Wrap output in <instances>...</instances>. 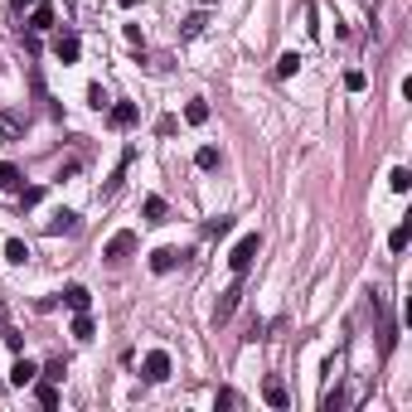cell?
Masks as SVG:
<instances>
[{
	"instance_id": "7402d4cb",
	"label": "cell",
	"mask_w": 412,
	"mask_h": 412,
	"mask_svg": "<svg viewBox=\"0 0 412 412\" xmlns=\"http://www.w3.org/2000/svg\"><path fill=\"white\" fill-rule=\"evenodd\" d=\"M15 185H20V170L10 161H0V190H15Z\"/></svg>"
},
{
	"instance_id": "4316f807",
	"label": "cell",
	"mask_w": 412,
	"mask_h": 412,
	"mask_svg": "<svg viewBox=\"0 0 412 412\" xmlns=\"http://www.w3.org/2000/svg\"><path fill=\"white\" fill-rule=\"evenodd\" d=\"M87 107H107V92H102V82H92V87H87Z\"/></svg>"
},
{
	"instance_id": "e0dca14e",
	"label": "cell",
	"mask_w": 412,
	"mask_h": 412,
	"mask_svg": "<svg viewBox=\"0 0 412 412\" xmlns=\"http://www.w3.org/2000/svg\"><path fill=\"white\" fill-rule=\"evenodd\" d=\"M408 243H412V223H398V228L388 233V247H393V252H403Z\"/></svg>"
},
{
	"instance_id": "44dd1931",
	"label": "cell",
	"mask_w": 412,
	"mask_h": 412,
	"mask_svg": "<svg viewBox=\"0 0 412 412\" xmlns=\"http://www.w3.org/2000/svg\"><path fill=\"white\" fill-rule=\"evenodd\" d=\"M0 340H5V345H10L15 354H25V340H20V330H10L5 320H0Z\"/></svg>"
},
{
	"instance_id": "1f68e13d",
	"label": "cell",
	"mask_w": 412,
	"mask_h": 412,
	"mask_svg": "<svg viewBox=\"0 0 412 412\" xmlns=\"http://www.w3.org/2000/svg\"><path fill=\"white\" fill-rule=\"evenodd\" d=\"M44 379H54V384L63 379V359H49V364H44Z\"/></svg>"
},
{
	"instance_id": "cb8c5ba5",
	"label": "cell",
	"mask_w": 412,
	"mask_h": 412,
	"mask_svg": "<svg viewBox=\"0 0 412 412\" xmlns=\"http://www.w3.org/2000/svg\"><path fill=\"white\" fill-rule=\"evenodd\" d=\"M5 257H10V262H29V247L20 243V238H10V243H5Z\"/></svg>"
},
{
	"instance_id": "f1b7e54d",
	"label": "cell",
	"mask_w": 412,
	"mask_h": 412,
	"mask_svg": "<svg viewBox=\"0 0 412 412\" xmlns=\"http://www.w3.org/2000/svg\"><path fill=\"white\" fill-rule=\"evenodd\" d=\"M214 403H219V408H243V398H238L233 388H219V398H214Z\"/></svg>"
},
{
	"instance_id": "ac0fdd59",
	"label": "cell",
	"mask_w": 412,
	"mask_h": 412,
	"mask_svg": "<svg viewBox=\"0 0 412 412\" xmlns=\"http://www.w3.org/2000/svg\"><path fill=\"white\" fill-rule=\"evenodd\" d=\"M73 340H92V315L87 310H73Z\"/></svg>"
},
{
	"instance_id": "83f0119b",
	"label": "cell",
	"mask_w": 412,
	"mask_h": 412,
	"mask_svg": "<svg viewBox=\"0 0 412 412\" xmlns=\"http://www.w3.org/2000/svg\"><path fill=\"white\" fill-rule=\"evenodd\" d=\"M204 25H209V15H190V20H185V39H194V34H204Z\"/></svg>"
},
{
	"instance_id": "d6a6232c",
	"label": "cell",
	"mask_w": 412,
	"mask_h": 412,
	"mask_svg": "<svg viewBox=\"0 0 412 412\" xmlns=\"http://www.w3.org/2000/svg\"><path fill=\"white\" fill-rule=\"evenodd\" d=\"M116 5H121V10H131V5H136V0H116Z\"/></svg>"
},
{
	"instance_id": "277c9868",
	"label": "cell",
	"mask_w": 412,
	"mask_h": 412,
	"mask_svg": "<svg viewBox=\"0 0 412 412\" xmlns=\"http://www.w3.org/2000/svg\"><path fill=\"white\" fill-rule=\"evenodd\" d=\"M238 301H243V276H238V281H233V286L219 296V305H214V325H223V320L238 310Z\"/></svg>"
},
{
	"instance_id": "9a60e30c",
	"label": "cell",
	"mask_w": 412,
	"mask_h": 412,
	"mask_svg": "<svg viewBox=\"0 0 412 412\" xmlns=\"http://www.w3.org/2000/svg\"><path fill=\"white\" fill-rule=\"evenodd\" d=\"M141 214H146V223H165V199H161V194H151V199L141 204Z\"/></svg>"
},
{
	"instance_id": "7a4b0ae2",
	"label": "cell",
	"mask_w": 412,
	"mask_h": 412,
	"mask_svg": "<svg viewBox=\"0 0 412 412\" xmlns=\"http://www.w3.org/2000/svg\"><path fill=\"white\" fill-rule=\"evenodd\" d=\"M131 252H136V233H131V228L112 233V238H107V247H102V257H107V262H126Z\"/></svg>"
},
{
	"instance_id": "5bb4252c",
	"label": "cell",
	"mask_w": 412,
	"mask_h": 412,
	"mask_svg": "<svg viewBox=\"0 0 412 412\" xmlns=\"http://www.w3.org/2000/svg\"><path fill=\"white\" fill-rule=\"evenodd\" d=\"M185 121H190V126H204V121H209V102H204V97L185 102Z\"/></svg>"
},
{
	"instance_id": "d6986e66",
	"label": "cell",
	"mask_w": 412,
	"mask_h": 412,
	"mask_svg": "<svg viewBox=\"0 0 412 412\" xmlns=\"http://www.w3.org/2000/svg\"><path fill=\"white\" fill-rule=\"evenodd\" d=\"M388 185H393V194H408L412 190V170H403V165H398V170L388 175Z\"/></svg>"
},
{
	"instance_id": "2e32d148",
	"label": "cell",
	"mask_w": 412,
	"mask_h": 412,
	"mask_svg": "<svg viewBox=\"0 0 412 412\" xmlns=\"http://www.w3.org/2000/svg\"><path fill=\"white\" fill-rule=\"evenodd\" d=\"M296 68H301V54H296V49L276 58V78H296Z\"/></svg>"
},
{
	"instance_id": "30bf717a",
	"label": "cell",
	"mask_w": 412,
	"mask_h": 412,
	"mask_svg": "<svg viewBox=\"0 0 412 412\" xmlns=\"http://www.w3.org/2000/svg\"><path fill=\"white\" fill-rule=\"evenodd\" d=\"M34 379H39V369H34V364L20 354V359H15V369H10V384H15V388H29Z\"/></svg>"
},
{
	"instance_id": "7c38bea8",
	"label": "cell",
	"mask_w": 412,
	"mask_h": 412,
	"mask_svg": "<svg viewBox=\"0 0 412 412\" xmlns=\"http://www.w3.org/2000/svg\"><path fill=\"white\" fill-rule=\"evenodd\" d=\"M262 398H267L272 408H286V403H291V398H286V384H281V379H267V384H262Z\"/></svg>"
},
{
	"instance_id": "ba28073f",
	"label": "cell",
	"mask_w": 412,
	"mask_h": 412,
	"mask_svg": "<svg viewBox=\"0 0 412 412\" xmlns=\"http://www.w3.org/2000/svg\"><path fill=\"white\" fill-rule=\"evenodd\" d=\"M58 296H63V305H68V310H87V305H92V291H87V286H78V281H73V286H63Z\"/></svg>"
},
{
	"instance_id": "52a82bcc",
	"label": "cell",
	"mask_w": 412,
	"mask_h": 412,
	"mask_svg": "<svg viewBox=\"0 0 412 412\" xmlns=\"http://www.w3.org/2000/svg\"><path fill=\"white\" fill-rule=\"evenodd\" d=\"M44 233H49V238H58V233H78V214H73V209H58L54 219L44 223Z\"/></svg>"
},
{
	"instance_id": "4dcf8cb0",
	"label": "cell",
	"mask_w": 412,
	"mask_h": 412,
	"mask_svg": "<svg viewBox=\"0 0 412 412\" xmlns=\"http://www.w3.org/2000/svg\"><path fill=\"white\" fill-rule=\"evenodd\" d=\"M364 82H369V78H364L359 68H349V73H345V87H349V92H364Z\"/></svg>"
},
{
	"instance_id": "836d02e7",
	"label": "cell",
	"mask_w": 412,
	"mask_h": 412,
	"mask_svg": "<svg viewBox=\"0 0 412 412\" xmlns=\"http://www.w3.org/2000/svg\"><path fill=\"white\" fill-rule=\"evenodd\" d=\"M0 320H5V301H0Z\"/></svg>"
},
{
	"instance_id": "5b68a950",
	"label": "cell",
	"mask_w": 412,
	"mask_h": 412,
	"mask_svg": "<svg viewBox=\"0 0 412 412\" xmlns=\"http://www.w3.org/2000/svg\"><path fill=\"white\" fill-rule=\"evenodd\" d=\"M54 54L63 58V63H78V54H82V39L73 34V29H63V34H54Z\"/></svg>"
},
{
	"instance_id": "8fae6325",
	"label": "cell",
	"mask_w": 412,
	"mask_h": 412,
	"mask_svg": "<svg viewBox=\"0 0 412 412\" xmlns=\"http://www.w3.org/2000/svg\"><path fill=\"white\" fill-rule=\"evenodd\" d=\"M29 29H34V34L54 29V5H34V10H29Z\"/></svg>"
},
{
	"instance_id": "484cf974",
	"label": "cell",
	"mask_w": 412,
	"mask_h": 412,
	"mask_svg": "<svg viewBox=\"0 0 412 412\" xmlns=\"http://www.w3.org/2000/svg\"><path fill=\"white\" fill-rule=\"evenodd\" d=\"M39 199H44V185H29V190L20 194V209H34Z\"/></svg>"
},
{
	"instance_id": "9c48e42d",
	"label": "cell",
	"mask_w": 412,
	"mask_h": 412,
	"mask_svg": "<svg viewBox=\"0 0 412 412\" xmlns=\"http://www.w3.org/2000/svg\"><path fill=\"white\" fill-rule=\"evenodd\" d=\"M180 257H185V252H175V247H156V252H151V272H175Z\"/></svg>"
},
{
	"instance_id": "4fadbf2b",
	"label": "cell",
	"mask_w": 412,
	"mask_h": 412,
	"mask_svg": "<svg viewBox=\"0 0 412 412\" xmlns=\"http://www.w3.org/2000/svg\"><path fill=\"white\" fill-rule=\"evenodd\" d=\"M34 398H39V408H58V388H54V379H34Z\"/></svg>"
},
{
	"instance_id": "f546056e",
	"label": "cell",
	"mask_w": 412,
	"mask_h": 412,
	"mask_svg": "<svg viewBox=\"0 0 412 412\" xmlns=\"http://www.w3.org/2000/svg\"><path fill=\"white\" fill-rule=\"evenodd\" d=\"M0 131H5V136H20V116H10V112H0Z\"/></svg>"
},
{
	"instance_id": "8992f818",
	"label": "cell",
	"mask_w": 412,
	"mask_h": 412,
	"mask_svg": "<svg viewBox=\"0 0 412 412\" xmlns=\"http://www.w3.org/2000/svg\"><path fill=\"white\" fill-rule=\"evenodd\" d=\"M107 121L116 126V131H126V126H136V121H141V107H136V102H116V107L107 112Z\"/></svg>"
},
{
	"instance_id": "603a6c76",
	"label": "cell",
	"mask_w": 412,
	"mask_h": 412,
	"mask_svg": "<svg viewBox=\"0 0 412 412\" xmlns=\"http://www.w3.org/2000/svg\"><path fill=\"white\" fill-rule=\"evenodd\" d=\"M228 228H233V219H228V214H219V219H209V223H204V233H209V238H223Z\"/></svg>"
},
{
	"instance_id": "d4e9b609",
	"label": "cell",
	"mask_w": 412,
	"mask_h": 412,
	"mask_svg": "<svg viewBox=\"0 0 412 412\" xmlns=\"http://www.w3.org/2000/svg\"><path fill=\"white\" fill-rule=\"evenodd\" d=\"M320 408H325V412H340V408H345V393H340V388H330L325 398H320Z\"/></svg>"
},
{
	"instance_id": "3957f363",
	"label": "cell",
	"mask_w": 412,
	"mask_h": 412,
	"mask_svg": "<svg viewBox=\"0 0 412 412\" xmlns=\"http://www.w3.org/2000/svg\"><path fill=\"white\" fill-rule=\"evenodd\" d=\"M141 379H146V384H165V379H170V354H165V349H151L146 364H141Z\"/></svg>"
},
{
	"instance_id": "6da1fadb",
	"label": "cell",
	"mask_w": 412,
	"mask_h": 412,
	"mask_svg": "<svg viewBox=\"0 0 412 412\" xmlns=\"http://www.w3.org/2000/svg\"><path fill=\"white\" fill-rule=\"evenodd\" d=\"M257 247H262V238H257V233H247V238H238V247L228 252V267H233V276H243L247 267H252V257H257Z\"/></svg>"
},
{
	"instance_id": "ffe728a7",
	"label": "cell",
	"mask_w": 412,
	"mask_h": 412,
	"mask_svg": "<svg viewBox=\"0 0 412 412\" xmlns=\"http://www.w3.org/2000/svg\"><path fill=\"white\" fill-rule=\"evenodd\" d=\"M194 165H199V170H214V165H219V146H199Z\"/></svg>"
}]
</instances>
